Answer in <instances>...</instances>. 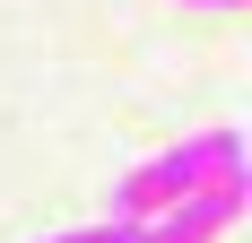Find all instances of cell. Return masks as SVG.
Here are the masks:
<instances>
[{
    "mask_svg": "<svg viewBox=\"0 0 252 243\" xmlns=\"http://www.w3.org/2000/svg\"><path fill=\"white\" fill-rule=\"evenodd\" d=\"M200 182H244V130H209V139L174 148V156H157V165H139L122 191H113V217H157V209L191 200Z\"/></svg>",
    "mask_w": 252,
    "mask_h": 243,
    "instance_id": "1",
    "label": "cell"
},
{
    "mask_svg": "<svg viewBox=\"0 0 252 243\" xmlns=\"http://www.w3.org/2000/svg\"><path fill=\"white\" fill-rule=\"evenodd\" d=\"M235 209H244V182H200L191 200L139 217V243H218V235L235 226Z\"/></svg>",
    "mask_w": 252,
    "mask_h": 243,
    "instance_id": "2",
    "label": "cell"
},
{
    "mask_svg": "<svg viewBox=\"0 0 252 243\" xmlns=\"http://www.w3.org/2000/svg\"><path fill=\"white\" fill-rule=\"evenodd\" d=\"M44 243H139V217H104V226H78V235H44Z\"/></svg>",
    "mask_w": 252,
    "mask_h": 243,
    "instance_id": "3",
    "label": "cell"
},
{
    "mask_svg": "<svg viewBox=\"0 0 252 243\" xmlns=\"http://www.w3.org/2000/svg\"><path fill=\"white\" fill-rule=\"evenodd\" d=\"M191 9H235V0H191Z\"/></svg>",
    "mask_w": 252,
    "mask_h": 243,
    "instance_id": "4",
    "label": "cell"
}]
</instances>
